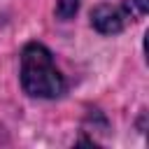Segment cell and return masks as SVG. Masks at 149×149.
Instances as JSON below:
<instances>
[{
    "label": "cell",
    "mask_w": 149,
    "mask_h": 149,
    "mask_svg": "<svg viewBox=\"0 0 149 149\" xmlns=\"http://www.w3.org/2000/svg\"><path fill=\"white\" fill-rule=\"evenodd\" d=\"M21 86L33 98H58L65 91V79L54 65L51 51L37 42L26 44L21 54Z\"/></svg>",
    "instance_id": "obj_1"
},
{
    "label": "cell",
    "mask_w": 149,
    "mask_h": 149,
    "mask_svg": "<svg viewBox=\"0 0 149 149\" xmlns=\"http://www.w3.org/2000/svg\"><path fill=\"white\" fill-rule=\"evenodd\" d=\"M79 9V0H56V16L61 21H70Z\"/></svg>",
    "instance_id": "obj_3"
},
{
    "label": "cell",
    "mask_w": 149,
    "mask_h": 149,
    "mask_svg": "<svg viewBox=\"0 0 149 149\" xmlns=\"http://www.w3.org/2000/svg\"><path fill=\"white\" fill-rule=\"evenodd\" d=\"M126 12L130 16H144L147 14V0H128L126 2Z\"/></svg>",
    "instance_id": "obj_4"
},
{
    "label": "cell",
    "mask_w": 149,
    "mask_h": 149,
    "mask_svg": "<svg viewBox=\"0 0 149 149\" xmlns=\"http://www.w3.org/2000/svg\"><path fill=\"white\" fill-rule=\"evenodd\" d=\"M123 23H126V12L119 9V7L98 5L91 12V26L98 33H102V35H116V33H121Z\"/></svg>",
    "instance_id": "obj_2"
}]
</instances>
